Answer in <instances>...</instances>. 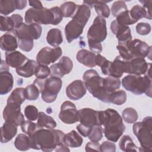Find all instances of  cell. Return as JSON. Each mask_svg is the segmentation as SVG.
I'll use <instances>...</instances> for the list:
<instances>
[{"mask_svg": "<svg viewBox=\"0 0 152 152\" xmlns=\"http://www.w3.org/2000/svg\"><path fill=\"white\" fill-rule=\"evenodd\" d=\"M123 87L128 91L135 95H141L145 93L150 97H151V77L147 74L137 75L129 74L122 80Z\"/></svg>", "mask_w": 152, "mask_h": 152, "instance_id": "5", "label": "cell"}, {"mask_svg": "<svg viewBox=\"0 0 152 152\" xmlns=\"http://www.w3.org/2000/svg\"><path fill=\"white\" fill-rule=\"evenodd\" d=\"M63 17L62 12L58 7L49 9L45 7L41 9L30 8L25 13L24 20L27 24L36 23L44 25H57L62 21Z\"/></svg>", "mask_w": 152, "mask_h": 152, "instance_id": "3", "label": "cell"}, {"mask_svg": "<svg viewBox=\"0 0 152 152\" xmlns=\"http://www.w3.org/2000/svg\"><path fill=\"white\" fill-rule=\"evenodd\" d=\"M129 14L132 18L136 22L142 18L151 20V15H149L146 10L141 5H134L129 11Z\"/></svg>", "mask_w": 152, "mask_h": 152, "instance_id": "33", "label": "cell"}, {"mask_svg": "<svg viewBox=\"0 0 152 152\" xmlns=\"http://www.w3.org/2000/svg\"><path fill=\"white\" fill-rule=\"evenodd\" d=\"M62 86V81L59 78L50 77L45 79L40 92L42 100L48 103L53 102L56 100Z\"/></svg>", "mask_w": 152, "mask_h": 152, "instance_id": "8", "label": "cell"}, {"mask_svg": "<svg viewBox=\"0 0 152 152\" xmlns=\"http://www.w3.org/2000/svg\"><path fill=\"white\" fill-rule=\"evenodd\" d=\"M132 131L137 137L141 147L139 148L140 151H152V118L147 116L141 122L134 123L132 126Z\"/></svg>", "mask_w": 152, "mask_h": 152, "instance_id": "6", "label": "cell"}, {"mask_svg": "<svg viewBox=\"0 0 152 152\" xmlns=\"http://www.w3.org/2000/svg\"><path fill=\"white\" fill-rule=\"evenodd\" d=\"M21 131L28 135L31 136L33 135L39 128L40 127L37 125V124L32 122L31 121H24V122L20 125Z\"/></svg>", "mask_w": 152, "mask_h": 152, "instance_id": "43", "label": "cell"}, {"mask_svg": "<svg viewBox=\"0 0 152 152\" xmlns=\"http://www.w3.org/2000/svg\"><path fill=\"white\" fill-rule=\"evenodd\" d=\"M15 147L20 151H27L31 148L30 137L24 134H18L14 141Z\"/></svg>", "mask_w": 152, "mask_h": 152, "instance_id": "32", "label": "cell"}, {"mask_svg": "<svg viewBox=\"0 0 152 152\" xmlns=\"http://www.w3.org/2000/svg\"><path fill=\"white\" fill-rule=\"evenodd\" d=\"M116 23L122 26L131 25L136 23L137 22L134 21L130 15L129 11L126 10L121 14H120L115 20Z\"/></svg>", "mask_w": 152, "mask_h": 152, "instance_id": "42", "label": "cell"}, {"mask_svg": "<svg viewBox=\"0 0 152 152\" xmlns=\"http://www.w3.org/2000/svg\"><path fill=\"white\" fill-rule=\"evenodd\" d=\"M83 82L86 89L94 97L106 103L107 96L104 90V78L100 77L94 69L87 70L83 76Z\"/></svg>", "mask_w": 152, "mask_h": 152, "instance_id": "7", "label": "cell"}, {"mask_svg": "<svg viewBox=\"0 0 152 152\" xmlns=\"http://www.w3.org/2000/svg\"><path fill=\"white\" fill-rule=\"evenodd\" d=\"M64 142L68 147L77 148L82 145L83 139L77 132L72 130L65 135Z\"/></svg>", "mask_w": 152, "mask_h": 152, "instance_id": "27", "label": "cell"}, {"mask_svg": "<svg viewBox=\"0 0 152 152\" xmlns=\"http://www.w3.org/2000/svg\"><path fill=\"white\" fill-rule=\"evenodd\" d=\"M100 125L106 138L110 141L116 142L125 130V126L119 113L113 109L99 111Z\"/></svg>", "mask_w": 152, "mask_h": 152, "instance_id": "2", "label": "cell"}, {"mask_svg": "<svg viewBox=\"0 0 152 152\" xmlns=\"http://www.w3.org/2000/svg\"><path fill=\"white\" fill-rule=\"evenodd\" d=\"M103 137V129L101 125H95L90 130L88 138L91 141L99 142Z\"/></svg>", "mask_w": 152, "mask_h": 152, "instance_id": "44", "label": "cell"}, {"mask_svg": "<svg viewBox=\"0 0 152 152\" xmlns=\"http://www.w3.org/2000/svg\"><path fill=\"white\" fill-rule=\"evenodd\" d=\"M17 10H21L26 7L27 1L26 0H15Z\"/></svg>", "mask_w": 152, "mask_h": 152, "instance_id": "55", "label": "cell"}, {"mask_svg": "<svg viewBox=\"0 0 152 152\" xmlns=\"http://www.w3.org/2000/svg\"><path fill=\"white\" fill-rule=\"evenodd\" d=\"M62 50L59 46L53 48L45 47L37 54L36 61L39 65H48L56 62L62 55Z\"/></svg>", "mask_w": 152, "mask_h": 152, "instance_id": "11", "label": "cell"}, {"mask_svg": "<svg viewBox=\"0 0 152 152\" xmlns=\"http://www.w3.org/2000/svg\"><path fill=\"white\" fill-rule=\"evenodd\" d=\"M50 74V69L47 65L38 64L34 72L36 78L46 79Z\"/></svg>", "mask_w": 152, "mask_h": 152, "instance_id": "46", "label": "cell"}, {"mask_svg": "<svg viewBox=\"0 0 152 152\" xmlns=\"http://www.w3.org/2000/svg\"><path fill=\"white\" fill-rule=\"evenodd\" d=\"M18 43L20 49L25 52H30L32 50L34 46L33 40H18Z\"/></svg>", "mask_w": 152, "mask_h": 152, "instance_id": "49", "label": "cell"}, {"mask_svg": "<svg viewBox=\"0 0 152 152\" xmlns=\"http://www.w3.org/2000/svg\"><path fill=\"white\" fill-rule=\"evenodd\" d=\"M84 25L78 20L72 18L65 27V35L69 43L78 39L83 33Z\"/></svg>", "mask_w": 152, "mask_h": 152, "instance_id": "16", "label": "cell"}, {"mask_svg": "<svg viewBox=\"0 0 152 152\" xmlns=\"http://www.w3.org/2000/svg\"><path fill=\"white\" fill-rule=\"evenodd\" d=\"M17 126L12 122L5 121L1 128V142L7 143L11 141L17 133Z\"/></svg>", "mask_w": 152, "mask_h": 152, "instance_id": "24", "label": "cell"}, {"mask_svg": "<svg viewBox=\"0 0 152 152\" xmlns=\"http://www.w3.org/2000/svg\"><path fill=\"white\" fill-rule=\"evenodd\" d=\"M128 61L122 59L119 55L117 56L112 62L109 71L108 76L121 78L124 73H128Z\"/></svg>", "mask_w": 152, "mask_h": 152, "instance_id": "20", "label": "cell"}, {"mask_svg": "<svg viewBox=\"0 0 152 152\" xmlns=\"http://www.w3.org/2000/svg\"><path fill=\"white\" fill-rule=\"evenodd\" d=\"M46 41L49 45L53 47H58L63 42L62 32L59 28L50 29L47 34Z\"/></svg>", "mask_w": 152, "mask_h": 152, "instance_id": "29", "label": "cell"}, {"mask_svg": "<svg viewBox=\"0 0 152 152\" xmlns=\"http://www.w3.org/2000/svg\"><path fill=\"white\" fill-rule=\"evenodd\" d=\"M128 10L127 6L125 1H115L111 8L112 14L113 17H117L122 12Z\"/></svg>", "mask_w": 152, "mask_h": 152, "instance_id": "45", "label": "cell"}, {"mask_svg": "<svg viewBox=\"0 0 152 152\" xmlns=\"http://www.w3.org/2000/svg\"><path fill=\"white\" fill-rule=\"evenodd\" d=\"M110 30L116 35L118 44H125L132 40L130 28L127 26H122L113 20L110 24Z\"/></svg>", "mask_w": 152, "mask_h": 152, "instance_id": "18", "label": "cell"}, {"mask_svg": "<svg viewBox=\"0 0 152 152\" xmlns=\"http://www.w3.org/2000/svg\"><path fill=\"white\" fill-rule=\"evenodd\" d=\"M110 1H93V7H94L95 11L98 14V16L103 18H108L110 15V9L108 5L106 4Z\"/></svg>", "mask_w": 152, "mask_h": 152, "instance_id": "36", "label": "cell"}, {"mask_svg": "<svg viewBox=\"0 0 152 152\" xmlns=\"http://www.w3.org/2000/svg\"><path fill=\"white\" fill-rule=\"evenodd\" d=\"M126 100V92L122 90H119L109 94L107 97V103H112L116 105H122L125 103Z\"/></svg>", "mask_w": 152, "mask_h": 152, "instance_id": "34", "label": "cell"}, {"mask_svg": "<svg viewBox=\"0 0 152 152\" xmlns=\"http://www.w3.org/2000/svg\"><path fill=\"white\" fill-rule=\"evenodd\" d=\"M24 91L26 97L28 100H37L40 93L39 88L34 83L28 85L25 88Z\"/></svg>", "mask_w": 152, "mask_h": 152, "instance_id": "41", "label": "cell"}, {"mask_svg": "<svg viewBox=\"0 0 152 152\" xmlns=\"http://www.w3.org/2000/svg\"><path fill=\"white\" fill-rule=\"evenodd\" d=\"M88 45L89 49L92 52L97 54H100L102 51V45L101 43H94L88 42Z\"/></svg>", "mask_w": 152, "mask_h": 152, "instance_id": "52", "label": "cell"}, {"mask_svg": "<svg viewBox=\"0 0 152 152\" xmlns=\"http://www.w3.org/2000/svg\"><path fill=\"white\" fill-rule=\"evenodd\" d=\"M0 30L2 31H11L15 30L14 21L11 17L1 15Z\"/></svg>", "mask_w": 152, "mask_h": 152, "instance_id": "40", "label": "cell"}, {"mask_svg": "<svg viewBox=\"0 0 152 152\" xmlns=\"http://www.w3.org/2000/svg\"><path fill=\"white\" fill-rule=\"evenodd\" d=\"M77 7L78 5L75 4L74 2L68 1L62 4L60 8L64 17H72L77 11Z\"/></svg>", "mask_w": 152, "mask_h": 152, "instance_id": "38", "label": "cell"}, {"mask_svg": "<svg viewBox=\"0 0 152 152\" xmlns=\"http://www.w3.org/2000/svg\"><path fill=\"white\" fill-rule=\"evenodd\" d=\"M0 46L1 49L5 52H12L17 49L18 43L14 30L8 31L1 37Z\"/></svg>", "mask_w": 152, "mask_h": 152, "instance_id": "21", "label": "cell"}, {"mask_svg": "<svg viewBox=\"0 0 152 152\" xmlns=\"http://www.w3.org/2000/svg\"><path fill=\"white\" fill-rule=\"evenodd\" d=\"M100 145L98 142H88L86 145L85 150L86 151H100Z\"/></svg>", "mask_w": 152, "mask_h": 152, "instance_id": "51", "label": "cell"}, {"mask_svg": "<svg viewBox=\"0 0 152 152\" xmlns=\"http://www.w3.org/2000/svg\"><path fill=\"white\" fill-rule=\"evenodd\" d=\"M14 78L9 70L0 71V94L4 95L8 93L12 88Z\"/></svg>", "mask_w": 152, "mask_h": 152, "instance_id": "23", "label": "cell"}, {"mask_svg": "<svg viewBox=\"0 0 152 152\" xmlns=\"http://www.w3.org/2000/svg\"><path fill=\"white\" fill-rule=\"evenodd\" d=\"M78 120L81 124L90 128L95 125H100L99 111L91 108H83L78 110Z\"/></svg>", "mask_w": 152, "mask_h": 152, "instance_id": "13", "label": "cell"}, {"mask_svg": "<svg viewBox=\"0 0 152 152\" xmlns=\"http://www.w3.org/2000/svg\"><path fill=\"white\" fill-rule=\"evenodd\" d=\"M119 56L124 59L129 61L134 58L148 57L151 59V46L140 39L131 40L125 44H118L116 46Z\"/></svg>", "mask_w": 152, "mask_h": 152, "instance_id": "4", "label": "cell"}, {"mask_svg": "<svg viewBox=\"0 0 152 152\" xmlns=\"http://www.w3.org/2000/svg\"><path fill=\"white\" fill-rule=\"evenodd\" d=\"M55 150L56 151H70V150L68 148V147L66 146L65 144L56 147Z\"/></svg>", "mask_w": 152, "mask_h": 152, "instance_id": "57", "label": "cell"}, {"mask_svg": "<svg viewBox=\"0 0 152 152\" xmlns=\"http://www.w3.org/2000/svg\"><path fill=\"white\" fill-rule=\"evenodd\" d=\"M39 112L37 107L33 105H28L24 109V115L31 121H36L38 118Z\"/></svg>", "mask_w": 152, "mask_h": 152, "instance_id": "47", "label": "cell"}, {"mask_svg": "<svg viewBox=\"0 0 152 152\" xmlns=\"http://www.w3.org/2000/svg\"><path fill=\"white\" fill-rule=\"evenodd\" d=\"M28 4L29 5L33 8L41 9L43 8L42 2L40 1H28Z\"/></svg>", "mask_w": 152, "mask_h": 152, "instance_id": "56", "label": "cell"}, {"mask_svg": "<svg viewBox=\"0 0 152 152\" xmlns=\"http://www.w3.org/2000/svg\"><path fill=\"white\" fill-rule=\"evenodd\" d=\"M65 134L59 129L39 128L30 137L31 148L49 152L60 145L64 144Z\"/></svg>", "mask_w": 152, "mask_h": 152, "instance_id": "1", "label": "cell"}, {"mask_svg": "<svg viewBox=\"0 0 152 152\" xmlns=\"http://www.w3.org/2000/svg\"><path fill=\"white\" fill-rule=\"evenodd\" d=\"M37 119V124L40 128L54 129L56 126V123L53 118L43 112H40L39 113Z\"/></svg>", "mask_w": 152, "mask_h": 152, "instance_id": "31", "label": "cell"}, {"mask_svg": "<svg viewBox=\"0 0 152 152\" xmlns=\"http://www.w3.org/2000/svg\"><path fill=\"white\" fill-rule=\"evenodd\" d=\"M87 89L84 82L80 80H76L70 83L66 88L67 97L72 100H78L86 94Z\"/></svg>", "mask_w": 152, "mask_h": 152, "instance_id": "19", "label": "cell"}, {"mask_svg": "<svg viewBox=\"0 0 152 152\" xmlns=\"http://www.w3.org/2000/svg\"><path fill=\"white\" fill-rule=\"evenodd\" d=\"M87 37L90 42L101 43L104 41L107 37L106 20L97 15L88 29Z\"/></svg>", "mask_w": 152, "mask_h": 152, "instance_id": "9", "label": "cell"}, {"mask_svg": "<svg viewBox=\"0 0 152 152\" xmlns=\"http://www.w3.org/2000/svg\"><path fill=\"white\" fill-rule=\"evenodd\" d=\"M17 9L15 0H4L0 1V13L7 15Z\"/></svg>", "mask_w": 152, "mask_h": 152, "instance_id": "37", "label": "cell"}, {"mask_svg": "<svg viewBox=\"0 0 152 152\" xmlns=\"http://www.w3.org/2000/svg\"><path fill=\"white\" fill-rule=\"evenodd\" d=\"M120 149L123 151H137L138 147L134 143L133 140L130 136L124 135L120 140L119 142Z\"/></svg>", "mask_w": 152, "mask_h": 152, "instance_id": "35", "label": "cell"}, {"mask_svg": "<svg viewBox=\"0 0 152 152\" xmlns=\"http://www.w3.org/2000/svg\"><path fill=\"white\" fill-rule=\"evenodd\" d=\"M18 40H34L40 38L42 28L40 24L32 23L27 24L23 23L14 30Z\"/></svg>", "mask_w": 152, "mask_h": 152, "instance_id": "10", "label": "cell"}, {"mask_svg": "<svg viewBox=\"0 0 152 152\" xmlns=\"http://www.w3.org/2000/svg\"><path fill=\"white\" fill-rule=\"evenodd\" d=\"M140 2L143 5V7L146 10L148 14L150 15H151V0L148 1H140Z\"/></svg>", "mask_w": 152, "mask_h": 152, "instance_id": "54", "label": "cell"}, {"mask_svg": "<svg viewBox=\"0 0 152 152\" xmlns=\"http://www.w3.org/2000/svg\"><path fill=\"white\" fill-rule=\"evenodd\" d=\"M2 114L5 121L12 122L17 126L21 125L25 121L24 115L21 112L20 104L7 103Z\"/></svg>", "mask_w": 152, "mask_h": 152, "instance_id": "12", "label": "cell"}, {"mask_svg": "<svg viewBox=\"0 0 152 152\" xmlns=\"http://www.w3.org/2000/svg\"><path fill=\"white\" fill-rule=\"evenodd\" d=\"M27 59L25 55L17 50L5 52V62L11 68L16 69L21 66Z\"/></svg>", "mask_w": 152, "mask_h": 152, "instance_id": "22", "label": "cell"}, {"mask_svg": "<svg viewBox=\"0 0 152 152\" xmlns=\"http://www.w3.org/2000/svg\"><path fill=\"white\" fill-rule=\"evenodd\" d=\"M121 80L118 78L109 76L104 78L103 88L107 96L106 103H107V97L109 94L118 90L121 87Z\"/></svg>", "mask_w": 152, "mask_h": 152, "instance_id": "28", "label": "cell"}, {"mask_svg": "<svg viewBox=\"0 0 152 152\" xmlns=\"http://www.w3.org/2000/svg\"><path fill=\"white\" fill-rule=\"evenodd\" d=\"M24 90L25 88L23 87L15 88L8 97L7 103H12L21 105L26 99Z\"/></svg>", "mask_w": 152, "mask_h": 152, "instance_id": "30", "label": "cell"}, {"mask_svg": "<svg viewBox=\"0 0 152 152\" xmlns=\"http://www.w3.org/2000/svg\"><path fill=\"white\" fill-rule=\"evenodd\" d=\"M59 118L66 124H73L78 122V110L75 105L70 101H65L61 106Z\"/></svg>", "mask_w": 152, "mask_h": 152, "instance_id": "14", "label": "cell"}, {"mask_svg": "<svg viewBox=\"0 0 152 152\" xmlns=\"http://www.w3.org/2000/svg\"><path fill=\"white\" fill-rule=\"evenodd\" d=\"M122 118L126 123H135L138 118L137 112L132 107H126L122 112Z\"/></svg>", "mask_w": 152, "mask_h": 152, "instance_id": "39", "label": "cell"}, {"mask_svg": "<svg viewBox=\"0 0 152 152\" xmlns=\"http://www.w3.org/2000/svg\"><path fill=\"white\" fill-rule=\"evenodd\" d=\"M100 151L105 152V151H111L115 152L116 151V145L114 142H112L108 141H105L102 142V144L100 146Z\"/></svg>", "mask_w": 152, "mask_h": 152, "instance_id": "50", "label": "cell"}, {"mask_svg": "<svg viewBox=\"0 0 152 152\" xmlns=\"http://www.w3.org/2000/svg\"><path fill=\"white\" fill-rule=\"evenodd\" d=\"M136 31L142 36L147 35L151 31V26L147 23H139L136 26Z\"/></svg>", "mask_w": 152, "mask_h": 152, "instance_id": "48", "label": "cell"}, {"mask_svg": "<svg viewBox=\"0 0 152 152\" xmlns=\"http://www.w3.org/2000/svg\"><path fill=\"white\" fill-rule=\"evenodd\" d=\"M91 128L86 127V126H85L84 125H82L81 124H79L78 125H77V129L78 130L79 133L81 135H82L83 137H88V134H89Z\"/></svg>", "mask_w": 152, "mask_h": 152, "instance_id": "53", "label": "cell"}, {"mask_svg": "<svg viewBox=\"0 0 152 152\" xmlns=\"http://www.w3.org/2000/svg\"><path fill=\"white\" fill-rule=\"evenodd\" d=\"M150 67L151 63H147L144 58H134L128 61V74L137 75H145Z\"/></svg>", "mask_w": 152, "mask_h": 152, "instance_id": "17", "label": "cell"}, {"mask_svg": "<svg viewBox=\"0 0 152 152\" xmlns=\"http://www.w3.org/2000/svg\"><path fill=\"white\" fill-rule=\"evenodd\" d=\"M37 65V61L28 59L24 64L16 68V72L18 75L24 78L31 77L34 74Z\"/></svg>", "mask_w": 152, "mask_h": 152, "instance_id": "26", "label": "cell"}, {"mask_svg": "<svg viewBox=\"0 0 152 152\" xmlns=\"http://www.w3.org/2000/svg\"><path fill=\"white\" fill-rule=\"evenodd\" d=\"M96 55L88 50L81 49L77 53L76 58L81 64L89 68H93L96 66Z\"/></svg>", "mask_w": 152, "mask_h": 152, "instance_id": "25", "label": "cell"}, {"mask_svg": "<svg viewBox=\"0 0 152 152\" xmlns=\"http://www.w3.org/2000/svg\"><path fill=\"white\" fill-rule=\"evenodd\" d=\"M73 63L68 56H62L58 63L52 65L50 67V77L62 78L64 75L69 74L72 69Z\"/></svg>", "mask_w": 152, "mask_h": 152, "instance_id": "15", "label": "cell"}]
</instances>
